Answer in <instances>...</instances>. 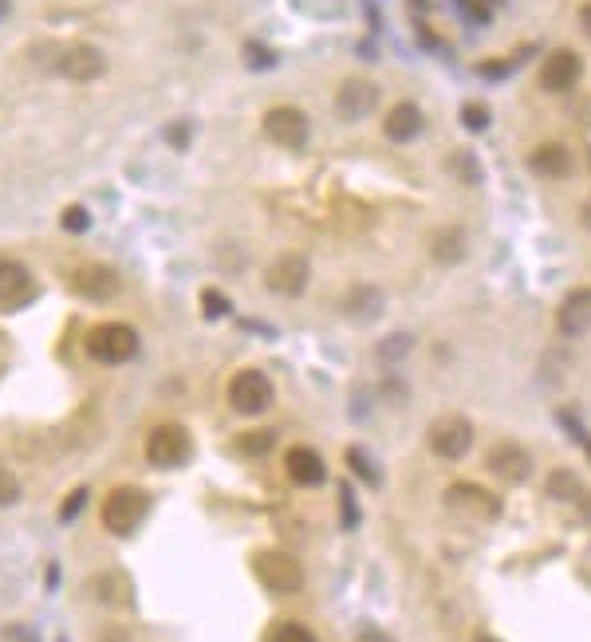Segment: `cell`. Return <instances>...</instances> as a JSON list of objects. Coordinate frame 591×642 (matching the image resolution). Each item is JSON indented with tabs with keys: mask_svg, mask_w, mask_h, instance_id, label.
Here are the masks:
<instances>
[{
	"mask_svg": "<svg viewBox=\"0 0 591 642\" xmlns=\"http://www.w3.org/2000/svg\"><path fill=\"white\" fill-rule=\"evenodd\" d=\"M91 591H95L103 603H111V607L127 603V587H123V576H119V572H103V576L91 583Z\"/></svg>",
	"mask_w": 591,
	"mask_h": 642,
	"instance_id": "obj_23",
	"label": "cell"
},
{
	"mask_svg": "<svg viewBox=\"0 0 591 642\" xmlns=\"http://www.w3.org/2000/svg\"><path fill=\"white\" fill-rule=\"evenodd\" d=\"M8 635H12V642H36V635H28L24 627H8Z\"/></svg>",
	"mask_w": 591,
	"mask_h": 642,
	"instance_id": "obj_37",
	"label": "cell"
},
{
	"mask_svg": "<svg viewBox=\"0 0 591 642\" xmlns=\"http://www.w3.org/2000/svg\"><path fill=\"white\" fill-rule=\"evenodd\" d=\"M264 134L276 142V146H284V150H300L304 142H308V115L300 111V107H272L268 115H264Z\"/></svg>",
	"mask_w": 591,
	"mask_h": 642,
	"instance_id": "obj_9",
	"label": "cell"
},
{
	"mask_svg": "<svg viewBox=\"0 0 591 642\" xmlns=\"http://www.w3.org/2000/svg\"><path fill=\"white\" fill-rule=\"evenodd\" d=\"M272 642H320L304 623H280L276 631H272Z\"/></svg>",
	"mask_w": 591,
	"mask_h": 642,
	"instance_id": "obj_29",
	"label": "cell"
},
{
	"mask_svg": "<svg viewBox=\"0 0 591 642\" xmlns=\"http://www.w3.org/2000/svg\"><path fill=\"white\" fill-rule=\"evenodd\" d=\"M379 99H383V91H379L375 79L351 75V79H343L339 91H335V115L347 119V123H359V119H367V115L379 107Z\"/></svg>",
	"mask_w": 591,
	"mask_h": 642,
	"instance_id": "obj_6",
	"label": "cell"
},
{
	"mask_svg": "<svg viewBox=\"0 0 591 642\" xmlns=\"http://www.w3.org/2000/svg\"><path fill=\"white\" fill-rule=\"evenodd\" d=\"M477 71H481L485 79H505V75L513 71V60H485V64H477Z\"/></svg>",
	"mask_w": 591,
	"mask_h": 642,
	"instance_id": "obj_35",
	"label": "cell"
},
{
	"mask_svg": "<svg viewBox=\"0 0 591 642\" xmlns=\"http://www.w3.org/2000/svg\"><path fill=\"white\" fill-rule=\"evenodd\" d=\"M347 465H351L367 485H379V481H383V469L363 453V446H347Z\"/></svg>",
	"mask_w": 591,
	"mask_h": 642,
	"instance_id": "obj_25",
	"label": "cell"
},
{
	"mask_svg": "<svg viewBox=\"0 0 591 642\" xmlns=\"http://www.w3.org/2000/svg\"><path fill=\"white\" fill-rule=\"evenodd\" d=\"M87 505V485H79L75 493H67L64 505H60V520H75L79 516V509Z\"/></svg>",
	"mask_w": 591,
	"mask_h": 642,
	"instance_id": "obj_32",
	"label": "cell"
},
{
	"mask_svg": "<svg viewBox=\"0 0 591 642\" xmlns=\"http://www.w3.org/2000/svg\"><path fill=\"white\" fill-rule=\"evenodd\" d=\"M146 513H150V497H146L142 489H134V485H119V489L107 493L99 516H103V528H107L111 536H131Z\"/></svg>",
	"mask_w": 591,
	"mask_h": 642,
	"instance_id": "obj_2",
	"label": "cell"
},
{
	"mask_svg": "<svg viewBox=\"0 0 591 642\" xmlns=\"http://www.w3.org/2000/svg\"><path fill=\"white\" fill-rule=\"evenodd\" d=\"M580 75H584V60H580L576 52L560 48V52H552V56L544 60V67H540V87L552 91V95H564V91H572V87L580 83Z\"/></svg>",
	"mask_w": 591,
	"mask_h": 642,
	"instance_id": "obj_14",
	"label": "cell"
},
{
	"mask_svg": "<svg viewBox=\"0 0 591 642\" xmlns=\"http://www.w3.org/2000/svg\"><path fill=\"white\" fill-rule=\"evenodd\" d=\"M56 71L71 83H91V79H99L107 71V56L99 48H91V44H71L56 56Z\"/></svg>",
	"mask_w": 591,
	"mask_h": 642,
	"instance_id": "obj_12",
	"label": "cell"
},
{
	"mask_svg": "<svg viewBox=\"0 0 591 642\" xmlns=\"http://www.w3.org/2000/svg\"><path fill=\"white\" fill-rule=\"evenodd\" d=\"M410 347H414V339L398 331V335H387V339H379L375 355H379L383 363H398V359H406V355H410Z\"/></svg>",
	"mask_w": 591,
	"mask_h": 642,
	"instance_id": "obj_26",
	"label": "cell"
},
{
	"mask_svg": "<svg viewBox=\"0 0 591 642\" xmlns=\"http://www.w3.org/2000/svg\"><path fill=\"white\" fill-rule=\"evenodd\" d=\"M548 493H552L556 501H576L584 489H580V477H576L572 469H556V473L548 477Z\"/></svg>",
	"mask_w": 591,
	"mask_h": 642,
	"instance_id": "obj_24",
	"label": "cell"
},
{
	"mask_svg": "<svg viewBox=\"0 0 591 642\" xmlns=\"http://www.w3.org/2000/svg\"><path fill=\"white\" fill-rule=\"evenodd\" d=\"M201 316H205V320L229 316V296H225L221 288H201Z\"/></svg>",
	"mask_w": 591,
	"mask_h": 642,
	"instance_id": "obj_27",
	"label": "cell"
},
{
	"mask_svg": "<svg viewBox=\"0 0 591 642\" xmlns=\"http://www.w3.org/2000/svg\"><path fill=\"white\" fill-rule=\"evenodd\" d=\"M473 642H497V639H493V635H477Z\"/></svg>",
	"mask_w": 591,
	"mask_h": 642,
	"instance_id": "obj_41",
	"label": "cell"
},
{
	"mask_svg": "<svg viewBox=\"0 0 591 642\" xmlns=\"http://www.w3.org/2000/svg\"><path fill=\"white\" fill-rule=\"evenodd\" d=\"M446 505H450V513L481 516V520H497V516H501V501H497L489 489L473 485V481H454V485L446 489Z\"/></svg>",
	"mask_w": 591,
	"mask_h": 642,
	"instance_id": "obj_11",
	"label": "cell"
},
{
	"mask_svg": "<svg viewBox=\"0 0 591 642\" xmlns=\"http://www.w3.org/2000/svg\"><path fill=\"white\" fill-rule=\"evenodd\" d=\"M245 60H249L253 71H264V67L276 64V52H264L261 44H249V48H245Z\"/></svg>",
	"mask_w": 591,
	"mask_h": 642,
	"instance_id": "obj_33",
	"label": "cell"
},
{
	"mask_svg": "<svg viewBox=\"0 0 591 642\" xmlns=\"http://www.w3.org/2000/svg\"><path fill=\"white\" fill-rule=\"evenodd\" d=\"M434 257L442 260V264H458L465 257V233H461L458 225L434 233Z\"/></svg>",
	"mask_w": 591,
	"mask_h": 642,
	"instance_id": "obj_21",
	"label": "cell"
},
{
	"mask_svg": "<svg viewBox=\"0 0 591 642\" xmlns=\"http://www.w3.org/2000/svg\"><path fill=\"white\" fill-rule=\"evenodd\" d=\"M339 505H343V528H355L359 524V513H355V493L343 485L339 489Z\"/></svg>",
	"mask_w": 591,
	"mask_h": 642,
	"instance_id": "obj_34",
	"label": "cell"
},
{
	"mask_svg": "<svg viewBox=\"0 0 591 642\" xmlns=\"http://www.w3.org/2000/svg\"><path fill=\"white\" fill-rule=\"evenodd\" d=\"M142 351V339L131 323L123 320H107L95 323L91 335H87V355L103 367H119V363H131L134 355Z\"/></svg>",
	"mask_w": 591,
	"mask_h": 642,
	"instance_id": "obj_1",
	"label": "cell"
},
{
	"mask_svg": "<svg viewBox=\"0 0 591 642\" xmlns=\"http://www.w3.org/2000/svg\"><path fill=\"white\" fill-rule=\"evenodd\" d=\"M580 24H584V32L591 36V4H584V12H580Z\"/></svg>",
	"mask_w": 591,
	"mask_h": 642,
	"instance_id": "obj_38",
	"label": "cell"
},
{
	"mask_svg": "<svg viewBox=\"0 0 591 642\" xmlns=\"http://www.w3.org/2000/svg\"><path fill=\"white\" fill-rule=\"evenodd\" d=\"M32 296H36V280H32V272H28L20 260L0 257V308L16 312V308L32 304Z\"/></svg>",
	"mask_w": 591,
	"mask_h": 642,
	"instance_id": "obj_13",
	"label": "cell"
},
{
	"mask_svg": "<svg viewBox=\"0 0 591 642\" xmlns=\"http://www.w3.org/2000/svg\"><path fill=\"white\" fill-rule=\"evenodd\" d=\"M560 331L564 335H584L591 327V288H576L568 292V300L560 304Z\"/></svg>",
	"mask_w": 591,
	"mask_h": 642,
	"instance_id": "obj_19",
	"label": "cell"
},
{
	"mask_svg": "<svg viewBox=\"0 0 591 642\" xmlns=\"http://www.w3.org/2000/svg\"><path fill=\"white\" fill-rule=\"evenodd\" d=\"M426 127V119H422V111H418V103H394L391 111H387V119H383V134L391 138V142H414L418 134Z\"/></svg>",
	"mask_w": 591,
	"mask_h": 642,
	"instance_id": "obj_17",
	"label": "cell"
},
{
	"mask_svg": "<svg viewBox=\"0 0 591 642\" xmlns=\"http://www.w3.org/2000/svg\"><path fill=\"white\" fill-rule=\"evenodd\" d=\"M584 225H588V229H591V201H588V205H584Z\"/></svg>",
	"mask_w": 591,
	"mask_h": 642,
	"instance_id": "obj_40",
	"label": "cell"
},
{
	"mask_svg": "<svg viewBox=\"0 0 591 642\" xmlns=\"http://www.w3.org/2000/svg\"><path fill=\"white\" fill-rule=\"evenodd\" d=\"M60 225H64L67 233H75V237H79V233H87V229H91V213H87L83 205H67L64 213H60Z\"/></svg>",
	"mask_w": 591,
	"mask_h": 642,
	"instance_id": "obj_28",
	"label": "cell"
},
{
	"mask_svg": "<svg viewBox=\"0 0 591 642\" xmlns=\"http://www.w3.org/2000/svg\"><path fill=\"white\" fill-rule=\"evenodd\" d=\"M190 450H194V438H190V430L178 426V422H162V426H154V430L146 434V461H150L154 469H178V465H186Z\"/></svg>",
	"mask_w": 591,
	"mask_h": 642,
	"instance_id": "obj_3",
	"label": "cell"
},
{
	"mask_svg": "<svg viewBox=\"0 0 591 642\" xmlns=\"http://www.w3.org/2000/svg\"><path fill=\"white\" fill-rule=\"evenodd\" d=\"M343 312L359 323L375 320V316L383 312V292H379V288H371V284H355V288L343 296Z\"/></svg>",
	"mask_w": 591,
	"mask_h": 642,
	"instance_id": "obj_20",
	"label": "cell"
},
{
	"mask_svg": "<svg viewBox=\"0 0 591 642\" xmlns=\"http://www.w3.org/2000/svg\"><path fill=\"white\" fill-rule=\"evenodd\" d=\"M229 406H233L237 414H245V418L264 414V410L272 406V383H268V375H264V371H253V367L237 371V375L229 379Z\"/></svg>",
	"mask_w": 591,
	"mask_h": 642,
	"instance_id": "obj_5",
	"label": "cell"
},
{
	"mask_svg": "<svg viewBox=\"0 0 591 642\" xmlns=\"http://www.w3.org/2000/svg\"><path fill=\"white\" fill-rule=\"evenodd\" d=\"M430 450L438 453L442 461H461L465 453L473 450V426L461 414L438 418L434 430H430Z\"/></svg>",
	"mask_w": 591,
	"mask_h": 642,
	"instance_id": "obj_10",
	"label": "cell"
},
{
	"mask_svg": "<svg viewBox=\"0 0 591 642\" xmlns=\"http://www.w3.org/2000/svg\"><path fill=\"white\" fill-rule=\"evenodd\" d=\"M166 142L170 146H190V123H170L166 127Z\"/></svg>",
	"mask_w": 591,
	"mask_h": 642,
	"instance_id": "obj_36",
	"label": "cell"
},
{
	"mask_svg": "<svg viewBox=\"0 0 591 642\" xmlns=\"http://www.w3.org/2000/svg\"><path fill=\"white\" fill-rule=\"evenodd\" d=\"M308 276H312L308 257H300V253H284V257H276L272 264H268V272H264V284H268V292L296 300V296H304V288H308Z\"/></svg>",
	"mask_w": 591,
	"mask_h": 642,
	"instance_id": "obj_8",
	"label": "cell"
},
{
	"mask_svg": "<svg viewBox=\"0 0 591 642\" xmlns=\"http://www.w3.org/2000/svg\"><path fill=\"white\" fill-rule=\"evenodd\" d=\"M20 501V481L8 473V469H0V509H8V505H16Z\"/></svg>",
	"mask_w": 591,
	"mask_h": 642,
	"instance_id": "obj_31",
	"label": "cell"
},
{
	"mask_svg": "<svg viewBox=\"0 0 591 642\" xmlns=\"http://www.w3.org/2000/svg\"><path fill=\"white\" fill-rule=\"evenodd\" d=\"M8 8H12V0H0V20L8 16Z\"/></svg>",
	"mask_w": 591,
	"mask_h": 642,
	"instance_id": "obj_39",
	"label": "cell"
},
{
	"mask_svg": "<svg viewBox=\"0 0 591 642\" xmlns=\"http://www.w3.org/2000/svg\"><path fill=\"white\" fill-rule=\"evenodd\" d=\"M461 123L469 130H485L489 127V111H485L481 103H465V107H461Z\"/></svg>",
	"mask_w": 591,
	"mask_h": 642,
	"instance_id": "obj_30",
	"label": "cell"
},
{
	"mask_svg": "<svg viewBox=\"0 0 591 642\" xmlns=\"http://www.w3.org/2000/svg\"><path fill=\"white\" fill-rule=\"evenodd\" d=\"M253 572H257V579H261L268 591H276V595H296V591L304 587V568H300V560L288 556V552H276V548L253 556Z\"/></svg>",
	"mask_w": 591,
	"mask_h": 642,
	"instance_id": "obj_4",
	"label": "cell"
},
{
	"mask_svg": "<svg viewBox=\"0 0 591 642\" xmlns=\"http://www.w3.org/2000/svg\"><path fill=\"white\" fill-rule=\"evenodd\" d=\"M528 170L540 174V178H568L572 174V154L560 142H544V146H536L528 154Z\"/></svg>",
	"mask_w": 591,
	"mask_h": 642,
	"instance_id": "obj_18",
	"label": "cell"
},
{
	"mask_svg": "<svg viewBox=\"0 0 591 642\" xmlns=\"http://www.w3.org/2000/svg\"><path fill=\"white\" fill-rule=\"evenodd\" d=\"M67 284H71V292H75V296L95 300V304L115 300V296H119V288H123L119 272H115V268H107V264H95V260L79 264V268L71 272V280H67Z\"/></svg>",
	"mask_w": 591,
	"mask_h": 642,
	"instance_id": "obj_7",
	"label": "cell"
},
{
	"mask_svg": "<svg viewBox=\"0 0 591 642\" xmlns=\"http://www.w3.org/2000/svg\"><path fill=\"white\" fill-rule=\"evenodd\" d=\"M237 453H245V457H264V453L276 446V430H245V434H237Z\"/></svg>",
	"mask_w": 591,
	"mask_h": 642,
	"instance_id": "obj_22",
	"label": "cell"
},
{
	"mask_svg": "<svg viewBox=\"0 0 591 642\" xmlns=\"http://www.w3.org/2000/svg\"><path fill=\"white\" fill-rule=\"evenodd\" d=\"M489 473L493 477H501V481H513V485H521L532 477V457H528L525 446H517V442H501V446H493L489 450Z\"/></svg>",
	"mask_w": 591,
	"mask_h": 642,
	"instance_id": "obj_15",
	"label": "cell"
},
{
	"mask_svg": "<svg viewBox=\"0 0 591 642\" xmlns=\"http://www.w3.org/2000/svg\"><path fill=\"white\" fill-rule=\"evenodd\" d=\"M284 469H288V477H292L300 489H312V485H324V481H328L324 457L312 450V446H292V450L284 453Z\"/></svg>",
	"mask_w": 591,
	"mask_h": 642,
	"instance_id": "obj_16",
	"label": "cell"
}]
</instances>
